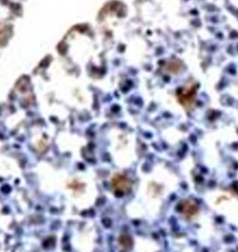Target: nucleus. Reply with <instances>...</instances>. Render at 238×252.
Instances as JSON below:
<instances>
[{"mask_svg": "<svg viewBox=\"0 0 238 252\" xmlns=\"http://www.w3.org/2000/svg\"><path fill=\"white\" fill-rule=\"evenodd\" d=\"M112 187L115 189V195L118 197H122L125 193L130 190L131 185L130 180L126 175L117 174L112 179Z\"/></svg>", "mask_w": 238, "mask_h": 252, "instance_id": "1", "label": "nucleus"}]
</instances>
